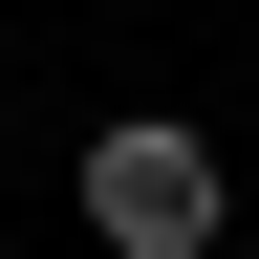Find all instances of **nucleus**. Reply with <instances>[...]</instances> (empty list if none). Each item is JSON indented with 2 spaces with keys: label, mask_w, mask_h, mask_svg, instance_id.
I'll list each match as a JSON object with an SVG mask.
<instances>
[{
  "label": "nucleus",
  "mask_w": 259,
  "mask_h": 259,
  "mask_svg": "<svg viewBox=\"0 0 259 259\" xmlns=\"http://www.w3.org/2000/svg\"><path fill=\"white\" fill-rule=\"evenodd\" d=\"M216 194H238V173H216L194 108H108V130H87V238H108V259H216Z\"/></svg>",
  "instance_id": "f257e3e1"
}]
</instances>
